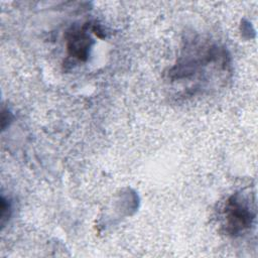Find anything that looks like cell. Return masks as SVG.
Segmentation results:
<instances>
[{
  "instance_id": "6da1fadb",
  "label": "cell",
  "mask_w": 258,
  "mask_h": 258,
  "mask_svg": "<svg viewBox=\"0 0 258 258\" xmlns=\"http://www.w3.org/2000/svg\"><path fill=\"white\" fill-rule=\"evenodd\" d=\"M254 217L251 205L245 197L235 194L228 199L225 206V226L229 234H239L249 228Z\"/></svg>"
},
{
  "instance_id": "7a4b0ae2",
  "label": "cell",
  "mask_w": 258,
  "mask_h": 258,
  "mask_svg": "<svg viewBox=\"0 0 258 258\" xmlns=\"http://www.w3.org/2000/svg\"><path fill=\"white\" fill-rule=\"evenodd\" d=\"M93 39L87 33L85 27L72 28L67 35V48L72 57L84 61L88 58Z\"/></svg>"
},
{
  "instance_id": "3957f363",
  "label": "cell",
  "mask_w": 258,
  "mask_h": 258,
  "mask_svg": "<svg viewBox=\"0 0 258 258\" xmlns=\"http://www.w3.org/2000/svg\"><path fill=\"white\" fill-rule=\"evenodd\" d=\"M10 212H11L10 203L2 196V198H1V214H0L1 225H2V226H3V225L5 224V222L9 219V217H10Z\"/></svg>"
}]
</instances>
